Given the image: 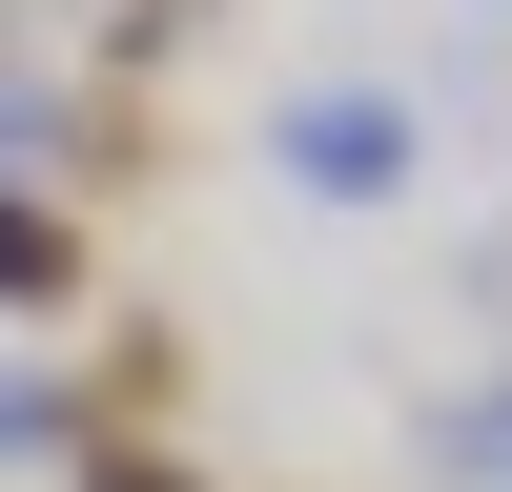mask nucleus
Listing matches in <instances>:
<instances>
[{
    "label": "nucleus",
    "instance_id": "obj_1",
    "mask_svg": "<svg viewBox=\"0 0 512 492\" xmlns=\"http://www.w3.org/2000/svg\"><path fill=\"white\" fill-rule=\"evenodd\" d=\"M287 164H308L328 205H369V185H410V103H369V82H328V103H287Z\"/></svg>",
    "mask_w": 512,
    "mask_h": 492
}]
</instances>
